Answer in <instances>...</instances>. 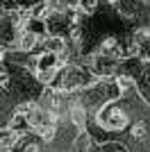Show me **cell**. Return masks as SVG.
<instances>
[{
	"label": "cell",
	"instance_id": "obj_1",
	"mask_svg": "<svg viewBox=\"0 0 150 152\" xmlns=\"http://www.w3.org/2000/svg\"><path fill=\"white\" fill-rule=\"evenodd\" d=\"M96 123L100 127H105L109 132H121L127 127V111L121 107L118 102L107 100L98 107V114H96Z\"/></svg>",
	"mask_w": 150,
	"mask_h": 152
},
{
	"label": "cell",
	"instance_id": "obj_2",
	"mask_svg": "<svg viewBox=\"0 0 150 152\" xmlns=\"http://www.w3.org/2000/svg\"><path fill=\"white\" fill-rule=\"evenodd\" d=\"M18 141H21V134L12 125L0 127V150H12L14 145H18Z\"/></svg>",
	"mask_w": 150,
	"mask_h": 152
},
{
	"label": "cell",
	"instance_id": "obj_3",
	"mask_svg": "<svg viewBox=\"0 0 150 152\" xmlns=\"http://www.w3.org/2000/svg\"><path fill=\"white\" fill-rule=\"evenodd\" d=\"M75 150H91V148H96V143H93V139L89 136L84 129H80V134L75 136Z\"/></svg>",
	"mask_w": 150,
	"mask_h": 152
},
{
	"label": "cell",
	"instance_id": "obj_4",
	"mask_svg": "<svg viewBox=\"0 0 150 152\" xmlns=\"http://www.w3.org/2000/svg\"><path fill=\"white\" fill-rule=\"evenodd\" d=\"M130 134H132V139H143L146 134H148V129H146V121H137L134 125H132Z\"/></svg>",
	"mask_w": 150,
	"mask_h": 152
}]
</instances>
